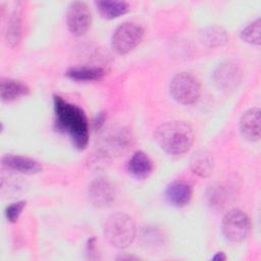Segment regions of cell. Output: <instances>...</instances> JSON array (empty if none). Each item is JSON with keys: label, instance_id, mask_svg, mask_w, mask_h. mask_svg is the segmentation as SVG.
<instances>
[{"label": "cell", "instance_id": "8", "mask_svg": "<svg viewBox=\"0 0 261 261\" xmlns=\"http://www.w3.org/2000/svg\"><path fill=\"white\" fill-rule=\"evenodd\" d=\"M243 79V70L233 61L220 63L213 72V82L222 92H231L238 88Z\"/></svg>", "mask_w": 261, "mask_h": 261}, {"label": "cell", "instance_id": "9", "mask_svg": "<svg viewBox=\"0 0 261 261\" xmlns=\"http://www.w3.org/2000/svg\"><path fill=\"white\" fill-rule=\"evenodd\" d=\"M88 199L95 207H109L115 200L114 187L106 178H97L88 188Z\"/></svg>", "mask_w": 261, "mask_h": 261}, {"label": "cell", "instance_id": "5", "mask_svg": "<svg viewBox=\"0 0 261 261\" xmlns=\"http://www.w3.org/2000/svg\"><path fill=\"white\" fill-rule=\"evenodd\" d=\"M143 38V28L138 23L126 21L115 29L111 37V47L118 54H126L135 49Z\"/></svg>", "mask_w": 261, "mask_h": 261}, {"label": "cell", "instance_id": "18", "mask_svg": "<svg viewBox=\"0 0 261 261\" xmlns=\"http://www.w3.org/2000/svg\"><path fill=\"white\" fill-rule=\"evenodd\" d=\"M132 136L125 130H119L105 139V150L111 154H120L126 151L132 145Z\"/></svg>", "mask_w": 261, "mask_h": 261}, {"label": "cell", "instance_id": "17", "mask_svg": "<svg viewBox=\"0 0 261 261\" xmlns=\"http://www.w3.org/2000/svg\"><path fill=\"white\" fill-rule=\"evenodd\" d=\"M200 40L205 46L216 48L226 44L228 36L223 28L219 25H210L201 31Z\"/></svg>", "mask_w": 261, "mask_h": 261}, {"label": "cell", "instance_id": "3", "mask_svg": "<svg viewBox=\"0 0 261 261\" xmlns=\"http://www.w3.org/2000/svg\"><path fill=\"white\" fill-rule=\"evenodd\" d=\"M105 240L117 249L127 248L135 240L137 228L135 221L127 214L117 212L110 215L103 226Z\"/></svg>", "mask_w": 261, "mask_h": 261}, {"label": "cell", "instance_id": "25", "mask_svg": "<svg viewBox=\"0 0 261 261\" xmlns=\"http://www.w3.org/2000/svg\"><path fill=\"white\" fill-rule=\"evenodd\" d=\"M212 259L213 260H224V259H226V256L224 255V253H222V252H219V253H217L216 255H214L213 257H212Z\"/></svg>", "mask_w": 261, "mask_h": 261}, {"label": "cell", "instance_id": "10", "mask_svg": "<svg viewBox=\"0 0 261 261\" xmlns=\"http://www.w3.org/2000/svg\"><path fill=\"white\" fill-rule=\"evenodd\" d=\"M240 132L244 139L257 142L261 137V111L258 107L250 108L240 119Z\"/></svg>", "mask_w": 261, "mask_h": 261}, {"label": "cell", "instance_id": "12", "mask_svg": "<svg viewBox=\"0 0 261 261\" xmlns=\"http://www.w3.org/2000/svg\"><path fill=\"white\" fill-rule=\"evenodd\" d=\"M193 195L192 187L185 181H173L165 190V199L173 207L187 206Z\"/></svg>", "mask_w": 261, "mask_h": 261}, {"label": "cell", "instance_id": "2", "mask_svg": "<svg viewBox=\"0 0 261 261\" xmlns=\"http://www.w3.org/2000/svg\"><path fill=\"white\" fill-rule=\"evenodd\" d=\"M155 141L158 146L169 155H182L194 144V132L185 121H167L155 130Z\"/></svg>", "mask_w": 261, "mask_h": 261}, {"label": "cell", "instance_id": "20", "mask_svg": "<svg viewBox=\"0 0 261 261\" xmlns=\"http://www.w3.org/2000/svg\"><path fill=\"white\" fill-rule=\"evenodd\" d=\"M106 74V70L102 67H72L67 70L66 75L79 82H91V81H99Z\"/></svg>", "mask_w": 261, "mask_h": 261}, {"label": "cell", "instance_id": "4", "mask_svg": "<svg viewBox=\"0 0 261 261\" xmlns=\"http://www.w3.org/2000/svg\"><path fill=\"white\" fill-rule=\"evenodd\" d=\"M169 91L176 102L182 105H192L199 100L202 88L196 76L188 72H180L172 77Z\"/></svg>", "mask_w": 261, "mask_h": 261}, {"label": "cell", "instance_id": "21", "mask_svg": "<svg viewBox=\"0 0 261 261\" xmlns=\"http://www.w3.org/2000/svg\"><path fill=\"white\" fill-rule=\"evenodd\" d=\"M231 197V191L227 187H223L220 185L211 188L208 194L209 203L215 208L225 207L230 202Z\"/></svg>", "mask_w": 261, "mask_h": 261}, {"label": "cell", "instance_id": "11", "mask_svg": "<svg viewBox=\"0 0 261 261\" xmlns=\"http://www.w3.org/2000/svg\"><path fill=\"white\" fill-rule=\"evenodd\" d=\"M2 164L11 170L23 174H36L42 170V165L30 157L6 154L2 157Z\"/></svg>", "mask_w": 261, "mask_h": 261}, {"label": "cell", "instance_id": "24", "mask_svg": "<svg viewBox=\"0 0 261 261\" xmlns=\"http://www.w3.org/2000/svg\"><path fill=\"white\" fill-rule=\"evenodd\" d=\"M105 121V113H99L97 116V119L95 120V126L96 128H100L103 125V122Z\"/></svg>", "mask_w": 261, "mask_h": 261}, {"label": "cell", "instance_id": "22", "mask_svg": "<svg viewBox=\"0 0 261 261\" xmlns=\"http://www.w3.org/2000/svg\"><path fill=\"white\" fill-rule=\"evenodd\" d=\"M241 39L251 45L259 46L261 43V21L260 18H257L245 29L242 30L240 34Z\"/></svg>", "mask_w": 261, "mask_h": 261}, {"label": "cell", "instance_id": "16", "mask_svg": "<svg viewBox=\"0 0 261 261\" xmlns=\"http://www.w3.org/2000/svg\"><path fill=\"white\" fill-rule=\"evenodd\" d=\"M95 5L97 7V10L101 14V16L106 19L117 18L125 14L129 9V5L125 1L103 0V1H96Z\"/></svg>", "mask_w": 261, "mask_h": 261}, {"label": "cell", "instance_id": "14", "mask_svg": "<svg viewBox=\"0 0 261 261\" xmlns=\"http://www.w3.org/2000/svg\"><path fill=\"white\" fill-rule=\"evenodd\" d=\"M190 167L195 174L201 177H207L213 171V156L206 150H199L191 157Z\"/></svg>", "mask_w": 261, "mask_h": 261}, {"label": "cell", "instance_id": "19", "mask_svg": "<svg viewBox=\"0 0 261 261\" xmlns=\"http://www.w3.org/2000/svg\"><path fill=\"white\" fill-rule=\"evenodd\" d=\"M22 34V22H21V15L17 10H14L8 19L7 27H6V43L10 47H16L21 39Z\"/></svg>", "mask_w": 261, "mask_h": 261}, {"label": "cell", "instance_id": "6", "mask_svg": "<svg viewBox=\"0 0 261 261\" xmlns=\"http://www.w3.org/2000/svg\"><path fill=\"white\" fill-rule=\"evenodd\" d=\"M222 233L231 243L245 241L251 230V222L248 215L240 209H231L225 213L221 222Z\"/></svg>", "mask_w": 261, "mask_h": 261}, {"label": "cell", "instance_id": "15", "mask_svg": "<svg viewBox=\"0 0 261 261\" xmlns=\"http://www.w3.org/2000/svg\"><path fill=\"white\" fill-rule=\"evenodd\" d=\"M30 93L29 87L15 80L2 79L0 83V96L3 102H11Z\"/></svg>", "mask_w": 261, "mask_h": 261}, {"label": "cell", "instance_id": "1", "mask_svg": "<svg viewBox=\"0 0 261 261\" xmlns=\"http://www.w3.org/2000/svg\"><path fill=\"white\" fill-rule=\"evenodd\" d=\"M53 107L56 127L70 138L75 148L84 150L89 142V123L84 110L56 95Z\"/></svg>", "mask_w": 261, "mask_h": 261}, {"label": "cell", "instance_id": "23", "mask_svg": "<svg viewBox=\"0 0 261 261\" xmlns=\"http://www.w3.org/2000/svg\"><path fill=\"white\" fill-rule=\"evenodd\" d=\"M25 207V201H18L9 205L5 210V216L9 222H16L23 208Z\"/></svg>", "mask_w": 261, "mask_h": 261}, {"label": "cell", "instance_id": "13", "mask_svg": "<svg viewBox=\"0 0 261 261\" xmlns=\"http://www.w3.org/2000/svg\"><path fill=\"white\" fill-rule=\"evenodd\" d=\"M153 170V164L149 156L143 151H137L127 162V171L138 179L147 178Z\"/></svg>", "mask_w": 261, "mask_h": 261}, {"label": "cell", "instance_id": "7", "mask_svg": "<svg viewBox=\"0 0 261 261\" xmlns=\"http://www.w3.org/2000/svg\"><path fill=\"white\" fill-rule=\"evenodd\" d=\"M91 22V10L85 2L74 1L69 4L66 11V24L73 36H84L89 31Z\"/></svg>", "mask_w": 261, "mask_h": 261}]
</instances>
